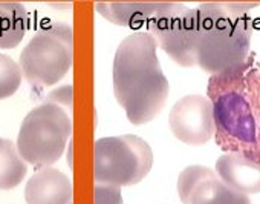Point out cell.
Segmentation results:
<instances>
[{"instance_id":"cell-1","label":"cell","mask_w":260,"mask_h":204,"mask_svg":"<svg viewBox=\"0 0 260 204\" xmlns=\"http://www.w3.org/2000/svg\"><path fill=\"white\" fill-rule=\"evenodd\" d=\"M207 92L216 143L260 164V66L248 57L240 66L211 75Z\"/></svg>"},{"instance_id":"cell-2","label":"cell","mask_w":260,"mask_h":204,"mask_svg":"<svg viewBox=\"0 0 260 204\" xmlns=\"http://www.w3.org/2000/svg\"><path fill=\"white\" fill-rule=\"evenodd\" d=\"M158 42L150 33H134L116 48L113 94L128 122L141 126L164 108L170 84L156 55Z\"/></svg>"},{"instance_id":"cell-3","label":"cell","mask_w":260,"mask_h":204,"mask_svg":"<svg viewBox=\"0 0 260 204\" xmlns=\"http://www.w3.org/2000/svg\"><path fill=\"white\" fill-rule=\"evenodd\" d=\"M258 4L208 2L198 8L196 60L208 74L217 75L240 66L249 57L252 20L248 11Z\"/></svg>"},{"instance_id":"cell-4","label":"cell","mask_w":260,"mask_h":204,"mask_svg":"<svg viewBox=\"0 0 260 204\" xmlns=\"http://www.w3.org/2000/svg\"><path fill=\"white\" fill-rule=\"evenodd\" d=\"M153 166L150 144L138 135L104 137L93 146V178L96 184L125 187L143 181Z\"/></svg>"},{"instance_id":"cell-5","label":"cell","mask_w":260,"mask_h":204,"mask_svg":"<svg viewBox=\"0 0 260 204\" xmlns=\"http://www.w3.org/2000/svg\"><path fill=\"white\" fill-rule=\"evenodd\" d=\"M71 134V115L61 106L45 101L25 117L16 144L26 163L51 167L61 158Z\"/></svg>"},{"instance_id":"cell-6","label":"cell","mask_w":260,"mask_h":204,"mask_svg":"<svg viewBox=\"0 0 260 204\" xmlns=\"http://www.w3.org/2000/svg\"><path fill=\"white\" fill-rule=\"evenodd\" d=\"M74 62V31L68 23L55 22L32 36L20 52L23 77L36 86L58 83Z\"/></svg>"},{"instance_id":"cell-7","label":"cell","mask_w":260,"mask_h":204,"mask_svg":"<svg viewBox=\"0 0 260 204\" xmlns=\"http://www.w3.org/2000/svg\"><path fill=\"white\" fill-rule=\"evenodd\" d=\"M198 8L184 4H164V8L149 22V33L156 39L162 51L178 65L191 68L198 65Z\"/></svg>"},{"instance_id":"cell-8","label":"cell","mask_w":260,"mask_h":204,"mask_svg":"<svg viewBox=\"0 0 260 204\" xmlns=\"http://www.w3.org/2000/svg\"><path fill=\"white\" fill-rule=\"evenodd\" d=\"M172 134L188 146H202L216 134L213 103L204 95H185L169 114Z\"/></svg>"},{"instance_id":"cell-9","label":"cell","mask_w":260,"mask_h":204,"mask_svg":"<svg viewBox=\"0 0 260 204\" xmlns=\"http://www.w3.org/2000/svg\"><path fill=\"white\" fill-rule=\"evenodd\" d=\"M178 193L182 204H251L248 195L234 190L216 170L201 164L188 166L179 173Z\"/></svg>"},{"instance_id":"cell-10","label":"cell","mask_w":260,"mask_h":204,"mask_svg":"<svg viewBox=\"0 0 260 204\" xmlns=\"http://www.w3.org/2000/svg\"><path fill=\"white\" fill-rule=\"evenodd\" d=\"M26 204H71V180L58 169L42 167L25 186Z\"/></svg>"},{"instance_id":"cell-11","label":"cell","mask_w":260,"mask_h":204,"mask_svg":"<svg viewBox=\"0 0 260 204\" xmlns=\"http://www.w3.org/2000/svg\"><path fill=\"white\" fill-rule=\"evenodd\" d=\"M214 170L223 183L240 193L260 192V164L242 154H223L217 158Z\"/></svg>"},{"instance_id":"cell-12","label":"cell","mask_w":260,"mask_h":204,"mask_svg":"<svg viewBox=\"0 0 260 204\" xmlns=\"http://www.w3.org/2000/svg\"><path fill=\"white\" fill-rule=\"evenodd\" d=\"M164 4L166 2H100L95 5V10L113 25L140 28L149 25V22L164 8Z\"/></svg>"},{"instance_id":"cell-13","label":"cell","mask_w":260,"mask_h":204,"mask_svg":"<svg viewBox=\"0 0 260 204\" xmlns=\"http://www.w3.org/2000/svg\"><path fill=\"white\" fill-rule=\"evenodd\" d=\"M29 17L19 2H0V49H13L25 37Z\"/></svg>"},{"instance_id":"cell-14","label":"cell","mask_w":260,"mask_h":204,"mask_svg":"<svg viewBox=\"0 0 260 204\" xmlns=\"http://www.w3.org/2000/svg\"><path fill=\"white\" fill-rule=\"evenodd\" d=\"M28 172L26 161L20 157L17 144L0 138V190L17 187Z\"/></svg>"},{"instance_id":"cell-15","label":"cell","mask_w":260,"mask_h":204,"mask_svg":"<svg viewBox=\"0 0 260 204\" xmlns=\"http://www.w3.org/2000/svg\"><path fill=\"white\" fill-rule=\"evenodd\" d=\"M22 69L16 60L0 54V100L10 98L22 84Z\"/></svg>"},{"instance_id":"cell-16","label":"cell","mask_w":260,"mask_h":204,"mask_svg":"<svg viewBox=\"0 0 260 204\" xmlns=\"http://www.w3.org/2000/svg\"><path fill=\"white\" fill-rule=\"evenodd\" d=\"M93 204H124L121 189L115 186L96 184L93 190Z\"/></svg>"},{"instance_id":"cell-17","label":"cell","mask_w":260,"mask_h":204,"mask_svg":"<svg viewBox=\"0 0 260 204\" xmlns=\"http://www.w3.org/2000/svg\"><path fill=\"white\" fill-rule=\"evenodd\" d=\"M48 97H49L46 100L48 103H54V105H58L61 108H63V105H68V108H71V105H72V88L71 86L60 88V89L54 91L52 94H49Z\"/></svg>"}]
</instances>
